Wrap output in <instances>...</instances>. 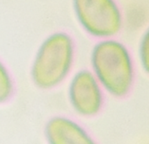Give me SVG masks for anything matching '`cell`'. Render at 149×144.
Returning a JSON list of instances; mask_svg holds the SVG:
<instances>
[{
	"label": "cell",
	"instance_id": "obj_2",
	"mask_svg": "<svg viewBox=\"0 0 149 144\" xmlns=\"http://www.w3.org/2000/svg\"><path fill=\"white\" fill-rule=\"evenodd\" d=\"M76 43L64 30L50 33L40 42L30 66V79L39 90H52L62 85L74 71Z\"/></svg>",
	"mask_w": 149,
	"mask_h": 144
},
{
	"label": "cell",
	"instance_id": "obj_4",
	"mask_svg": "<svg viewBox=\"0 0 149 144\" xmlns=\"http://www.w3.org/2000/svg\"><path fill=\"white\" fill-rule=\"evenodd\" d=\"M66 82L68 103L77 116L91 119L102 111L106 93L89 68L75 70Z\"/></svg>",
	"mask_w": 149,
	"mask_h": 144
},
{
	"label": "cell",
	"instance_id": "obj_1",
	"mask_svg": "<svg viewBox=\"0 0 149 144\" xmlns=\"http://www.w3.org/2000/svg\"><path fill=\"white\" fill-rule=\"evenodd\" d=\"M104 92L116 99L133 89L137 63L130 48L116 37L97 40L89 53V68Z\"/></svg>",
	"mask_w": 149,
	"mask_h": 144
},
{
	"label": "cell",
	"instance_id": "obj_5",
	"mask_svg": "<svg viewBox=\"0 0 149 144\" xmlns=\"http://www.w3.org/2000/svg\"><path fill=\"white\" fill-rule=\"evenodd\" d=\"M43 135L47 144H98L83 124L65 115L50 117L44 126Z\"/></svg>",
	"mask_w": 149,
	"mask_h": 144
},
{
	"label": "cell",
	"instance_id": "obj_3",
	"mask_svg": "<svg viewBox=\"0 0 149 144\" xmlns=\"http://www.w3.org/2000/svg\"><path fill=\"white\" fill-rule=\"evenodd\" d=\"M71 9L81 30L96 41L117 37L124 28V12L117 0H71Z\"/></svg>",
	"mask_w": 149,
	"mask_h": 144
},
{
	"label": "cell",
	"instance_id": "obj_7",
	"mask_svg": "<svg viewBox=\"0 0 149 144\" xmlns=\"http://www.w3.org/2000/svg\"><path fill=\"white\" fill-rule=\"evenodd\" d=\"M136 60L141 71L149 75V25L140 37Z\"/></svg>",
	"mask_w": 149,
	"mask_h": 144
},
{
	"label": "cell",
	"instance_id": "obj_6",
	"mask_svg": "<svg viewBox=\"0 0 149 144\" xmlns=\"http://www.w3.org/2000/svg\"><path fill=\"white\" fill-rule=\"evenodd\" d=\"M15 93V81L9 67L0 58V105L9 102Z\"/></svg>",
	"mask_w": 149,
	"mask_h": 144
}]
</instances>
